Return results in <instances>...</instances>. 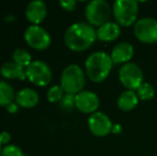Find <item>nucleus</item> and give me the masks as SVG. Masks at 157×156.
Returning a JSON list of instances; mask_svg holds the SVG:
<instances>
[{"mask_svg":"<svg viewBox=\"0 0 157 156\" xmlns=\"http://www.w3.org/2000/svg\"><path fill=\"white\" fill-rule=\"evenodd\" d=\"M25 156H28V155H27V154H25Z\"/></svg>","mask_w":157,"mask_h":156,"instance_id":"30","label":"nucleus"},{"mask_svg":"<svg viewBox=\"0 0 157 156\" xmlns=\"http://www.w3.org/2000/svg\"><path fill=\"white\" fill-rule=\"evenodd\" d=\"M60 105L63 109L65 110H72L75 106V95H72V94H65L63 96V98L61 100Z\"/></svg>","mask_w":157,"mask_h":156,"instance_id":"23","label":"nucleus"},{"mask_svg":"<svg viewBox=\"0 0 157 156\" xmlns=\"http://www.w3.org/2000/svg\"><path fill=\"white\" fill-rule=\"evenodd\" d=\"M10 140H11V135L9 131H1V133H0V143L6 144V146H8Z\"/></svg>","mask_w":157,"mask_h":156,"instance_id":"25","label":"nucleus"},{"mask_svg":"<svg viewBox=\"0 0 157 156\" xmlns=\"http://www.w3.org/2000/svg\"><path fill=\"white\" fill-rule=\"evenodd\" d=\"M139 100L141 101H150L155 96V89L149 82H143L136 91Z\"/></svg>","mask_w":157,"mask_h":156,"instance_id":"20","label":"nucleus"},{"mask_svg":"<svg viewBox=\"0 0 157 156\" xmlns=\"http://www.w3.org/2000/svg\"><path fill=\"white\" fill-rule=\"evenodd\" d=\"M75 106L82 113H89L91 116L98 109L99 98L94 92L82 90L75 95Z\"/></svg>","mask_w":157,"mask_h":156,"instance_id":"11","label":"nucleus"},{"mask_svg":"<svg viewBox=\"0 0 157 156\" xmlns=\"http://www.w3.org/2000/svg\"><path fill=\"white\" fill-rule=\"evenodd\" d=\"M18 107L19 106L17 105L16 102H13V103H11L10 105H8L6 108V110H8L10 113H16L17 111H18Z\"/></svg>","mask_w":157,"mask_h":156,"instance_id":"26","label":"nucleus"},{"mask_svg":"<svg viewBox=\"0 0 157 156\" xmlns=\"http://www.w3.org/2000/svg\"><path fill=\"white\" fill-rule=\"evenodd\" d=\"M1 152H2V144L0 143V156H1Z\"/></svg>","mask_w":157,"mask_h":156,"instance_id":"29","label":"nucleus"},{"mask_svg":"<svg viewBox=\"0 0 157 156\" xmlns=\"http://www.w3.org/2000/svg\"><path fill=\"white\" fill-rule=\"evenodd\" d=\"M0 74L2 77L6 79H19V80H25L27 78L26 69L19 67L15 62H4L0 67Z\"/></svg>","mask_w":157,"mask_h":156,"instance_id":"16","label":"nucleus"},{"mask_svg":"<svg viewBox=\"0 0 157 156\" xmlns=\"http://www.w3.org/2000/svg\"><path fill=\"white\" fill-rule=\"evenodd\" d=\"M156 156H157V155H156Z\"/></svg>","mask_w":157,"mask_h":156,"instance_id":"31","label":"nucleus"},{"mask_svg":"<svg viewBox=\"0 0 157 156\" xmlns=\"http://www.w3.org/2000/svg\"><path fill=\"white\" fill-rule=\"evenodd\" d=\"M6 21H15V16H13V15H8V16H6Z\"/></svg>","mask_w":157,"mask_h":156,"instance_id":"28","label":"nucleus"},{"mask_svg":"<svg viewBox=\"0 0 157 156\" xmlns=\"http://www.w3.org/2000/svg\"><path fill=\"white\" fill-rule=\"evenodd\" d=\"M134 56V47L128 42L118 43L111 50L110 58L113 64H126Z\"/></svg>","mask_w":157,"mask_h":156,"instance_id":"13","label":"nucleus"},{"mask_svg":"<svg viewBox=\"0 0 157 156\" xmlns=\"http://www.w3.org/2000/svg\"><path fill=\"white\" fill-rule=\"evenodd\" d=\"M119 80L126 90L137 91L143 81V73L136 63L128 62L123 64L119 70Z\"/></svg>","mask_w":157,"mask_h":156,"instance_id":"6","label":"nucleus"},{"mask_svg":"<svg viewBox=\"0 0 157 156\" xmlns=\"http://www.w3.org/2000/svg\"><path fill=\"white\" fill-rule=\"evenodd\" d=\"M85 15L88 24H90L93 27L94 26L101 27L110 21L111 8L109 3L105 0H92L86 6Z\"/></svg>","mask_w":157,"mask_h":156,"instance_id":"5","label":"nucleus"},{"mask_svg":"<svg viewBox=\"0 0 157 156\" xmlns=\"http://www.w3.org/2000/svg\"><path fill=\"white\" fill-rule=\"evenodd\" d=\"M117 104L120 110L122 111H132L139 104V97L136 91L132 90H125L119 95Z\"/></svg>","mask_w":157,"mask_h":156,"instance_id":"17","label":"nucleus"},{"mask_svg":"<svg viewBox=\"0 0 157 156\" xmlns=\"http://www.w3.org/2000/svg\"><path fill=\"white\" fill-rule=\"evenodd\" d=\"M88 126L94 136L105 137L112 131L113 124L107 115L101 111H96L88 119Z\"/></svg>","mask_w":157,"mask_h":156,"instance_id":"10","label":"nucleus"},{"mask_svg":"<svg viewBox=\"0 0 157 156\" xmlns=\"http://www.w3.org/2000/svg\"><path fill=\"white\" fill-rule=\"evenodd\" d=\"M121 131H122V126H121L120 124H113V126H112V131H111V133H113V134H120Z\"/></svg>","mask_w":157,"mask_h":156,"instance_id":"27","label":"nucleus"},{"mask_svg":"<svg viewBox=\"0 0 157 156\" xmlns=\"http://www.w3.org/2000/svg\"><path fill=\"white\" fill-rule=\"evenodd\" d=\"M12 60H13V62L18 64L19 67L26 69V67H28L31 64L32 57L28 50L24 49V48H16V49L13 51Z\"/></svg>","mask_w":157,"mask_h":156,"instance_id":"19","label":"nucleus"},{"mask_svg":"<svg viewBox=\"0 0 157 156\" xmlns=\"http://www.w3.org/2000/svg\"><path fill=\"white\" fill-rule=\"evenodd\" d=\"M116 23L122 27H129L137 23L139 4L135 0H117L112 6Z\"/></svg>","mask_w":157,"mask_h":156,"instance_id":"4","label":"nucleus"},{"mask_svg":"<svg viewBox=\"0 0 157 156\" xmlns=\"http://www.w3.org/2000/svg\"><path fill=\"white\" fill-rule=\"evenodd\" d=\"M86 72L77 64H70L62 71L60 86L65 94L76 95L86 85Z\"/></svg>","mask_w":157,"mask_h":156,"instance_id":"3","label":"nucleus"},{"mask_svg":"<svg viewBox=\"0 0 157 156\" xmlns=\"http://www.w3.org/2000/svg\"><path fill=\"white\" fill-rule=\"evenodd\" d=\"M121 34V26L116 21H108L96 30V36L101 42H112Z\"/></svg>","mask_w":157,"mask_h":156,"instance_id":"15","label":"nucleus"},{"mask_svg":"<svg viewBox=\"0 0 157 156\" xmlns=\"http://www.w3.org/2000/svg\"><path fill=\"white\" fill-rule=\"evenodd\" d=\"M60 6L65 11H73L76 6L77 2L75 0H60Z\"/></svg>","mask_w":157,"mask_h":156,"instance_id":"24","label":"nucleus"},{"mask_svg":"<svg viewBox=\"0 0 157 156\" xmlns=\"http://www.w3.org/2000/svg\"><path fill=\"white\" fill-rule=\"evenodd\" d=\"M27 78L33 85L39 87H46L52 78V72L49 65L41 60H34L28 67H26Z\"/></svg>","mask_w":157,"mask_h":156,"instance_id":"7","label":"nucleus"},{"mask_svg":"<svg viewBox=\"0 0 157 156\" xmlns=\"http://www.w3.org/2000/svg\"><path fill=\"white\" fill-rule=\"evenodd\" d=\"M15 102L19 107L23 108H32L35 107L40 102L39 93L31 88H24L19 90L15 96Z\"/></svg>","mask_w":157,"mask_h":156,"instance_id":"14","label":"nucleus"},{"mask_svg":"<svg viewBox=\"0 0 157 156\" xmlns=\"http://www.w3.org/2000/svg\"><path fill=\"white\" fill-rule=\"evenodd\" d=\"M96 30L88 23H75L66 29L64 33V42L73 51H83L94 44Z\"/></svg>","mask_w":157,"mask_h":156,"instance_id":"1","label":"nucleus"},{"mask_svg":"<svg viewBox=\"0 0 157 156\" xmlns=\"http://www.w3.org/2000/svg\"><path fill=\"white\" fill-rule=\"evenodd\" d=\"M134 33L137 40L143 44L157 42V21L153 17H143L134 25Z\"/></svg>","mask_w":157,"mask_h":156,"instance_id":"8","label":"nucleus"},{"mask_svg":"<svg viewBox=\"0 0 157 156\" xmlns=\"http://www.w3.org/2000/svg\"><path fill=\"white\" fill-rule=\"evenodd\" d=\"M25 41L30 47L37 50L47 49L52 44V38L47 30L40 25H31L24 33Z\"/></svg>","mask_w":157,"mask_h":156,"instance_id":"9","label":"nucleus"},{"mask_svg":"<svg viewBox=\"0 0 157 156\" xmlns=\"http://www.w3.org/2000/svg\"><path fill=\"white\" fill-rule=\"evenodd\" d=\"M1 156H25V153L19 146L15 144H8L2 148Z\"/></svg>","mask_w":157,"mask_h":156,"instance_id":"22","label":"nucleus"},{"mask_svg":"<svg viewBox=\"0 0 157 156\" xmlns=\"http://www.w3.org/2000/svg\"><path fill=\"white\" fill-rule=\"evenodd\" d=\"M112 65L110 55L105 51L92 52L85 62L86 75L93 82H101L109 76Z\"/></svg>","mask_w":157,"mask_h":156,"instance_id":"2","label":"nucleus"},{"mask_svg":"<svg viewBox=\"0 0 157 156\" xmlns=\"http://www.w3.org/2000/svg\"><path fill=\"white\" fill-rule=\"evenodd\" d=\"M47 15V6L42 0H33L26 8V17L32 25H40Z\"/></svg>","mask_w":157,"mask_h":156,"instance_id":"12","label":"nucleus"},{"mask_svg":"<svg viewBox=\"0 0 157 156\" xmlns=\"http://www.w3.org/2000/svg\"><path fill=\"white\" fill-rule=\"evenodd\" d=\"M64 95H65V92L63 91L61 86L58 85L52 86L47 91V100L50 103H58V102L60 103Z\"/></svg>","mask_w":157,"mask_h":156,"instance_id":"21","label":"nucleus"},{"mask_svg":"<svg viewBox=\"0 0 157 156\" xmlns=\"http://www.w3.org/2000/svg\"><path fill=\"white\" fill-rule=\"evenodd\" d=\"M15 91L14 88L9 82L4 80H0V106L6 107L15 100Z\"/></svg>","mask_w":157,"mask_h":156,"instance_id":"18","label":"nucleus"}]
</instances>
